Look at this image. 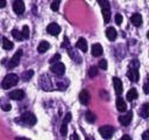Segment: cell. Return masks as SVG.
Masks as SVG:
<instances>
[{
	"label": "cell",
	"mask_w": 149,
	"mask_h": 140,
	"mask_svg": "<svg viewBox=\"0 0 149 140\" xmlns=\"http://www.w3.org/2000/svg\"><path fill=\"white\" fill-rule=\"evenodd\" d=\"M19 82V76L15 75V74H8L5 76L2 83H1V86L3 89H10L13 88L14 85H16Z\"/></svg>",
	"instance_id": "obj_1"
},
{
	"label": "cell",
	"mask_w": 149,
	"mask_h": 140,
	"mask_svg": "<svg viewBox=\"0 0 149 140\" xmlns=\"http://www.w3.org/2000/svg\"><path fill=\"white\" fill-rule=\"evenodd\" d=\"M98 2H99V4L101 5V12H102L104 21H105V23H108V21H109V18H111V10H109V2H108V1H106V0H104V1L99 0Z\"/></svg>",
	"instance_id": "obj_2"
},
{
	"label": "cell",
	"mask_w": 149,
	"mask_h": 140,
	"mask_svg": "<svg viewBox=\"0 0 149 140\" xmlns=\"http://www.w3.org/2000/svg\"><path fill=\"white\" fill-rule=\"evenodd\" d=\"M20 120H21L23 124L31 126V125H34V124L36 123V117H35L33 113H30V112H26V113H23V114L20 117Z\"/></svg>",
	"instance_id": "obj_3"
},
{
	"label": "cell",
	"mask_w": 149,
	"mask_h": 140,
	"mask_svg": "<svg viewBox=\"0 0 149 140\" xmlns=\"http://www.w3.org/2000/svg\"><path fill=\"white\" fill-rule=\"evenodd\" d=\"M113 132H114V128H113L112 126H109V125L101 126V127L99 128V133H100V135H101L104 139H106V140L111 139V136H112Z\"/></svg>",
	"instance_id": "obj_4"
},
{
	"label": "cell",
	"mask_w": 149,
	"mask_h": 140,
	"mask_svg": "<svg viewBox=\"0 0 149 140\" xmlns=\"http://www.w3.org/2000/svg\"><path fill=\"white\" fill-rule=\"evenodd\" d=\"M50 70H51L55 75H57V76H63L64 72H65V65H64L63 63H61V62H57V63H54V64L51 65Z\"/></svg>",
	"instance_id": "obj_5"
},
{
	"label": "cell",
	"mask_w": 149,
	"mask_h": 140,
	"mask_svg": "<svg viewBox=\"0 0 149 140\" xmlns=\"http://www.w3.org/2000/svg\"><path fill=\"white\" fill-rule=\"evenodd\" d=\"M21 56H22V50L19 49V50L14 54V56L10 58V61L8 62V68H9V69H13V68H15L16 65H19Z\"/></svg>",
	"instance_id": "obj_6"
},
{
	"label": "cell",
	"mask_w": 149,
	"mask_h": 140,
	"mask_svg": "<svg viewBox=\"0 0 149 140\" xmlns=\"http://www.w3.org/2000/svg\"><path fill=\"white\" fill-rule=\"evenodd\" d=\"M13 10H14L17 15L23 14V12H24V2L21 1V0H15V1H13Z\"/></svg>",
	"instance_id": "obj_7"
},
{
	"label": "cell",
	"mask_w": 149,
	"mask_h": 140,
	"mask_svg": "<svg viewBox=\"0 0 149 140\" xmlns=\"http://www.w3.org/2000/svg\"><path fill=\"white\" fill-rule=\"evenodd\" d=\"M47 32L50 34V35H54V36H57L59 33H61V27L57 24V23H55V22H52V23H50V24H48V27H47Z\"/></svg>",
	"instance_id": "obj_8"
},
{
	"label": "cell",
	"mask_w": 149,
	"mask_h": 140,
	"mask_svg": "<svg viewBox=\"0 0 149 140\" xmlns=\"http://www.w3.org/2000/svg\"><path fill=\"white\" fill-rule=\"evenodd\" d=\"M132 118H133V112H132V111H128L125 116L119 117V123H120L121 125H123V126H127V125L132 121Z\"/></svg>",
	"instance_id": "obj_9"
},
{
	"label": "cell",
	"mask_w": 149,
	"mask_h": 140,
	"mask_svg": "<svg viewBox=\"0 0 149 140\" xmlns=\"http://www.w3.org/2000/svg\"><path fill=\"white\" fill-rule=\"evenodd\" d=\"M127 77H128L132 82H137L139 78H140V72H139V70H137L136 68L129 69L128 72H127Z\"/></svg>",
	"instance_id": "obj_10"
},
{
	"label": "cell",
	"mask_w": 149,
	"mask_h": 140,
	"mask_svg": "<svg viewBox=\"0 0 149 140\" xmlns=\"http://www.w3.org/2000/svg\"><path fill=\"white\" fill-rule=\"evenodd\" d=\"M8 97L10 99H14V100H21L24 97V92L22 90H14V91H10L8 93Z\"/></svg>",
	"instance_id": "obj_11"
},
{
	"label": "cell",
	"mask_w": 149,
	"mask_h": 140,
	"mask_svg": "<svg viewBox=\"0 0 149 140\" xmlns=\"http://www.w3.org/2000/svg\"><path fill=\"white\" fill-rule=\"evenodd\" d=\"M91 54H92V56H94V57L101 56V55H102V47H101L99 43H94V44L92 46V48H91Z\"/></svg>",
	"instance_id": "obj_12"
},
{
	"label": "cell",
	"mask_w": 149,
	"mask_h": 140,
	"mask_svg": "<svg viewBox=\"0 0 149 140\" xmlns=\"http://www.w3.org/2000/svg\"><path fill=\"white\" fill-rule=\"evenodd\" d=\"M90 98H91V96H90V93H88L86 90L80 91V93H79V102H80L81 104L87 105V104L90 103Z\"/></svg>",
	"instance_id": "obj_13"
},
{
	"label": "cell",
	"mask_w": 149,
	"mask_h": 140,
	"mask_svg": "<svg viewBox=\"0 0 149 140\" xmlns=\"http://www.w3.org/2000/svg\"><path fill=\"white\" fill-rule=\"evenodd\" d=\"M113 84H114V89H115V92L116 94H121L122 93V82L121 79H119L118 77H113Z\"/></svg>",
	"instance_id": "obj_14"
},
{
	"label": "cell",
	"mask_w": 149,
	"mask_h": 140,
	"mask_svg": "<svg viewBox=\"0 0 149 140\" xmlns=\"http://www.w3.org/2000/svg\"><path fill=\"white\" fill-rule=\"evenodd\" d=\"M116 108H118V111H120V112H123V111L127 110L126 102H125L121 97H118V98H116Z\"/></svg>",
	"instance_id": "obj_15"
},
{
	"label": "cell",
	"mask_w": 149,
	"mask_h": 140,
	"mask_svg": "<svg viewBox=\"0 0 149 140\" xmlns=\"http://www.w3.org/2000/svg\"><path fill=\"white\" fill-rule=\"evenodd\" d=\"M130 20H132V23L134 26H136V27H139V26L142 24V16H141V14H137V13L133 14L132 18H130Z\"/></svg>",
	"instance_id": "obj_16"
},
{
	"label": "cell",
	"mask_w": 149,
	"mask_h": 140,
	"mask_svg": "<svg viewBox=\"0 0 149 140\" xmlns=\"http://www.w3.org/2000/svg\"><path fill=\"white\" fill-rule=\"evenodd\" d=\"M76 47L78 48V49H80L81 51H86L87 50V43H86V41H85V38H83V37H79L78 38V41H77V43H76Z\"/></svg>",
	"instance_id": "obj_17"
},
{
	"label": "cell",
	"mask_w": 149,
	"mask_h": 140,
	"mask_svg": "<svg viewBox=\"0 0 149 140\" xmlns=\"http://www.w3.org/2000/svg\"><path fill=\"white\" fill-rule=\"evenodd\" d=\"M139 114L142 118H148L149 117V103H146V104L142 105L141 110L139 111Z\"/></svg>",
	"instance_id": "obj_18"
},
{
	"label": "cell",
	"mask_w": 149,
	"mask_h": 140,
	"mask_svg": "<svg viewBox=\"0 0 149 140\" xmlns=\"http://www.w3.org/2000/svg\"><path fill=\"white\" fill-rule=\"evenodd\" d=\"M106 36H107L108 40L114 41V40L116 38V30H115L113 27H108V28L106 29Z\"/></svg>",
	"instance_id": "obj_19"
},
{
	"label": "cell",
	"mask_w": 149,
	"mask_h": 140,
	"mask_svg": "<svg viewBox=\"0 0 149 140\" xmlns=\"http://www.w3.org/2000/svg\"><path fill=\"white\" fill-rule=\"evenodd\" d=\"M49 47H50V44H49L47 41H42V42H40V44L37 46V51H38L40 54H43V52H45V51L49 49Z\"/></svg>",
	"instance_id": "obj_20"
},
{
	"label": "cell",
	"mask_w": 149,
	"mask_h": 140,
	"mask_svg": "<svg viewBox=\"0 0 149 140\" xmlns=\"http://www.w3.org/2000/svg\"><path fill=\"white\" fill-rule=\"evenodd\" d=\"M137 98V91H136V89H130L128 92H127V99L129 100V102H132V100H134V99H136Z\"/></svg>",
	"instance_id": "obj_21"
},
{
	"label": "cell",
	"mask_w": 149,
	"mask_h": 140,
	"mask_svg": "<svg viewBox=\"0 0 149 140\" xmlns=\"http://www.w3.org/2000/svg\"><path fill=\"white\" fill-rule=\"evenodd\" d=\"M85 120H86L87 123L92 124V123H94V121H95V116H94L91 111H87V112L85 113Z\"/></svg>",
	"instance_id": "obj_22"
},
{
	"label": "cell",
	"mask_w": 149,
	"mask_h": 140,
	"mask_svg": "<svg viewBox=\"0 0 149 140\" xmlns=\"http://www.w3.org/2000/svg\"><path fill=\"white\" fill-rule=\"evenodd\" d=\"M33 75H34V71L33 70H26V71H23V74H22V79L23 80H29L31 77H33Z\"/></svg>",
	"instance_id": "obj_23"
},
{
	"label": "cell",
	"mask_w": 149,
	"mask_h": 140,
	"mask_svg": "<svg viewBox=\"0 0 149 140\" xmlns=\"http://www.w3.org/2000/svg\"><path fill=\"white\" fill-rule=\"evenodd\" d=\"M2 47L6 50H10L13 48V42H10L8 38H3L2 40Z\"/></svg>",
	"instance_id": "obj_24"
},
{
	"label": "cell",
	"mask_w": 149,
	"mask_h": 140,
	"mask_svg": "<svg viewBox=\"0 0 149 140\" xmlns=\"http://www.w3.org/2000/svg\"><path fill=\"white\" fill-rule=\"evenodd\" d=\"M12 35H13V37H14L15 40H17V41L22 40V35H21V32H19L17 29H13V30H12Z\"/></svg>",
	"instance_id": "obj_25"
},
{
	"label": "cell",
	"mask_w": 149,
	"mask_h": 140,
	"mask_svg": "<svg viewBox=\"0 0 149 140\" xmlns=\"http://www.w3.org/2000/svg\"><path fill=\"white\" fill-rule=\"evenodd\" d=\"M21 35H22V38H28L29 37V28H28V26H23Z\"/></svg>",
	"instance_id": "obj_26"
},
{
	"label": "cell",
	"mask_w": 149,
	"mask_h": 140,
	"mask_svg": "<svg viewBox=\"0 0 149 140\" xmlns=\"http://www.w3.org/2000/svg\"><path fill=\"white\" fill-rule=\"evenodd\" d=\"M97 74H98L97 68H95V66H91L90 70H88V76H90V77H93V76H97Z\"/></svg>",
	"instance_id": "obj_27"
},
{
	"label": "cell",
	"mask_w": 149,
	"mask_h": 140,
	"mask_svg": "<svg viewBox=\"0 0 149 140\" xmlns=\"http://www.w3.org/2000/svg\"><path fill=\"white\" fill-rule=\"evenodd\" d=\"M66 133H68V124L63 123L62 126H61V134L62 135H66Z\"/></svg>",
	"instance_id": "obj_28"
},
{
	"label": "cell",
	"mask_w": 149,
	"mask_h": 140,
	"mask_svg": "<svg viewBox=\"0 0 149 140\" xmlns=\"http://www.w3.org/2000/svg\"><path fill=\"white\" fill-rule=\"evenodd\" d=\"M99 68L102 69V70H106L107 69V61L106 60H100L99 61Z\"/></svg>",
	"instance_id": "obj_29"
},
{
	"label": "cell",
	"mask_w": 149,
	"mask_h": 140,
	"mask_svg": "<svg viewBox=\"0 0 149 140\" xmlns=\"http://www.w3.org/2000/svg\"><path fill=\"white\" fill-rule=\"evenodd\" d=\"M50 7H51V9L52 10H58V8H59V1H52L51 2V5H50Z\"/></svg>",
	"instance_id": "obj_30"
},
{
	"label": "cell",
	"mask_w": 149,
	"mask_h": 140,
	"mask_svg": "<svg viewBox=\"0 0 149 140\" xmlns=\"http://www.w3.org/2000/svg\"><path fill=\"white\" fill-rule=\"evenodd\" d=\"M59 58H61V55H59V54H56V55H54V56L50 58V61H49V62L54 64V63H57V61H58Z\"/></svg>",
	"instance_id": "obj_31"
},
{
	"label": "cell",
	"mask_w": 149,
	"mask_h": 140,
	"mask_svg": "<svg viewBox=\"0 0 149 140\" xmlns=\"http://www.w3.org/2000/svg\"><path fill=\"white\" fill-rule=\"evenodd\" d=\"M122 20H123V18H122L121 14H115V23L116 24H121Z\"/></svg>",
	"instance_id": "obj_32"
},
{
	"label": "cell",
	"mask_w": 149,
	"mask_h": 140,
	"mask_svg": "<svg viewBox=\"0 0 149 140\" xmlns=\"http://www.w3.org/2000/svg\"><path fill=\"white\" fill-rule=\"evenodd\" d=\"M70 120H71V113H66V116H65V118H64V121H63V123L68 124Z\"/></svg>",
	"instance_id": "obj_33"
},
{
	"label": "cell",
	"mask_w": 149,
	"mask_h": 140,
	"mask_svg": "<svg viewBox=\"0 0 149 140\" xmlns=\"http://www.w3.org/2000/svg\"><path fill=\"white\" fill-rule=\"evenodd\" d=\"M142 139H143V140H149V131L143 132V134H142Z\"/></svg>",
	"instance_id": "obj_34"
},
{
	"label": "cell",
	"mask_w": 149,
	"mask_h": 140,
	"mask_svg": "<svg viewBox=\"0 0 149 140\" xmlns=\"http://www.w3.org/2000/svg\"><path fill=\"white\" fill-rule=\"evenodd\" d=\"M143 91H144V93H149V84H148V83L144 84V86H143Z\"/></svg>",
	"instance_id": "obj_35"
},
{
	"label": "cell",
	"mask_w": 149,
	"mask_h": 140,
	"mask_svg": "<svg viewBox=\"0 0 149 140\" xmlns=\"http://www.w3.org/2000/svg\"><path fill=\"white\" fill-rule=\"evenodd\" d=\"M120 140H132V138L129 136V135H127V134H125L123 136H121V139Z\"/></svg>",
	"instance_id": "obj_36"
},
{
	"label": "cell",
	"mask_w": 149,
	"mask_h": 140,
	"mask_svg": "<svg viewBox=\"0 0 149 140\" xmlns=\"http://www.w3.org/2000/svg\"><path fill=\"white\" fill-rule=\"evenodd\" d=\"M5 6H6V1L5 0H0V8H2Z\"/></svg>",
	"instance_id": "obj_37"
},
{
	"label": "cell",
	"mask_w": 149,
	"mask_h": 140,
	"mask_svg": "<svg viewBox=\"0 0 149 140\" xmlns=\"http://www.w3.org/2000/svg\"><path fill=\"white\" fill-rule=\"evenodd\" d=\"M72 140H79V136H78L76 133H73V134H72Z\"/></svg>",
	"instance_id": "obj_38"
},
{
	"label": "cell",
	"mask_w": 149,
	"mask_h": 140,
	"mask_svg": "<svg viewBox=\"0 0 149 140\" xmlns=\"http://www.w3.org/2000/svg\"><path fill=\"white\" fill-rule=\"evenodd\" d=\"M64 42H65V43H63V44H62V47L68 46V37H64Z\"/></svg>",
	"instance_id": "obj_39"
},
{
	"label": "cell",
	"mask_w": 149,
	"mask_h": 140,
	"mask_svg": "<svg viewBox=\"0 0 149 140\" xmlns=\"http://www.w3.org/2000/svg\"><path fill=\"white\" fill-rule=\"evenodd\" d=\"M147 37L149 38V30H148V33H147Z\"/></svg>",
	"instance_id": "obj_40"
},
{
	"label": "cell",
	"mask_w": 149,
	"mask_h": 140,
	"mask_svg": "<svg viewBox=\"0 0 149 140\" xmlns=\"http://www.w3.org/2000/svg\"><path fill=\"white\" fill-rule=\"evenodd\" d=\"M17 140H27V139H17Z\"/></svg>",
	"instance_id": "obj_41"
},
{
	"label": "cell",
	"mask_w": 149,
	"mask_h": 140,
	"mask_svg": "<svg viewBox=\"0 0 149 140\" xmlns=\"http://www.w3.org/2000/svg\"><path fill=\"white\" fill-rule=\"evenodd\" d=\"M86 140H88V139H86Z\"/></svg>",
	"instance_id": "obj_42"
}]
</instances>
